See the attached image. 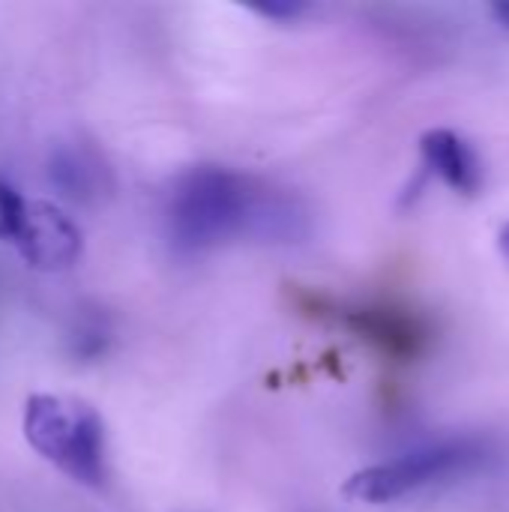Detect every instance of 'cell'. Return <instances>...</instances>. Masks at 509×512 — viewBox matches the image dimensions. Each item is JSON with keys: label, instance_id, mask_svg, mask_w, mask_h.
I'll list each match as a JSON object with an SVG mask.
<instances>
[{"label": "cell", "instance_id": "1", "mask_svg": "<svg viewBox=\"0 0 509 512\" xmlns=\"http://www.w3.org/2000/svg\"><path fill=\"white\" fill-rule=\"evenodd\" d=\"M165 231L177 252L201 255L237 237L264 243H297L309 231L306 207L225 165L183 171L165 204Z\"/></svg>", "mask_w": 509, "mask_h": 512}, {"label": "cell", "instance_id": "2", "mask_svg": "<svg viewBox=\"0 0 509 512\" xmlns=\"http://www.w3.org/2000/svg\"><path fill=\"white\" fill-rule=\"evenodd\" d=\"M21 432L30 450L84 489L108 483V435L99 411L60 393H33L24 402Z\"/></svg>", "mask_w": 509, "mask_h": 512}, {"label": "cell", "instance_id": "3", "mask_svg": "<svg viewBox=\"0 0 509 512\" xmlns=\"http://www.w3.org/2000/svg\"><path fill=\"white\" fill-rule=\"evenodd\" d=\"M489 459V444L480 438H444L414 447L390 462L357 471L345 483V495L363 504H393L429 486L465 477Z\"/></svg>", "mask_w": 509, "mask_h": 512}, {"label": "cell", "instance_id": "4", "mask_svg": "<svg viewBox=\"0 0 509 512\" xmlns=\"http://www.w3.org/2000/svg\"><path fill=\"white\" fill-rule=\"evenodd\" d=\"M318 315L336 321L342 330L369 342L390 360L411 363L432 345V327L423 315L396 303H315Z\"/></svg>", "mask_w": 509, "mask_h": 512}, {"label": "cell", "instance_id": "5", "mask_svg": "<svg viewBox=\"0 0 509 512\" xmlns=\"http://www.w3.org/2000/svg\"><path fill=\"white\" fill-rule=\"evenodd\" d=\"M15 249L33 270H66L81 255V231L54 204L30 201Z\"/></svg>", "mask_w": 509, "mask_h": 512}, {"label": "cell", "instance_id": "6", "mask_svg": "<svg viewBox=\"0 0 509 512\" xmlns=\"http://www.w3.org/2000/svg\"><path fill=\"white\" fill-rule=\"evenodd\" d=\"M423 162L459 195H477L483 186V162L477 150L453 129H429L420 138Z\"/></svg>", "mask_w": 509, "mask_h": 512}, {"label": "cell", "instance_id": "7", "mask_svg": "<svg viewBox=\"0 0 509 512\" xmlns=\"http://www.w3.org/2000/svg\"><path fill=\"white\" fill-rule=\"evenodd\" d=\"M48 177L54 189L78 204H93L96 198L108 195L111 189V171L102 162V156L81 144H60L51 153Z\"/></svg>", "mask_w": 509, "mask_h": 512}, {"label": "cell", "instance_id": "8", "mask_svg": "<svg viewBox=\"0 0 509 512\" xmlns=\"http://www.w3.org/2000/svg\"><path fill=\"white\" fill-rule=\"evenodd\" d=\"M27 213H30V201L21 195V189L15 183H9L0 174V240L3 243H9V246L18 243Z\"/></svg>", "mask_w": 509, "mask_h": 512}, {"label": "cell", "instance_id": "9", "mask_svg": "<svg viewBox=\"0 0 509 512\" xmlns=\"http://www.w3.org/2000/svg\"><path fill=\"white\" fill-rule=\"evenodd\" d=\"M111 330L102 318H81V324L72 330V354L81 360L102 357L108 351Z\"/></svg>", "mask_w": 509, "mask_h": 512}, {"label": "cell", "instance_id": "10", "mask_svg": "<svg viewBox=\"0 0 509 512\" xmlns=\"http://www.w3.org/2000/svg\"><path fill=\"white\" fill-rule=\"evenodd\" d=\"M258 15L264 18H282V21H294L297 15L306 12V6H297V3H267V6H255Z\"/></svg>", "mask_w": 509, "mask_h": 512}, {"label": "cell", "instance_id": "11", "mask_svg": "<svg viewBox=\"0 0 509 512\" xmlns=\"http://www.w3.org/2000/svg\"><path fill=\"white\" fill-rule=\"evenodd\" d=\"M492 15L498 18V24H504L509 30V3H498V6H492Z\"/></svg>", "mask_w": 509, "mask_h": 512}, {"label": "cell", "instance_id": "12", "mask_svg": "<svg viewBox=\"0 0 509 512\" xmlns=\"http://www.w3.org/2000/svg\"><path fill=\"white\" fill-rule=\"evenodd\" d=\"M501 252L509 258V225L501 231Z\"/></svg>", "mask_w": 509, "mask_h": 512}]
</instances>
